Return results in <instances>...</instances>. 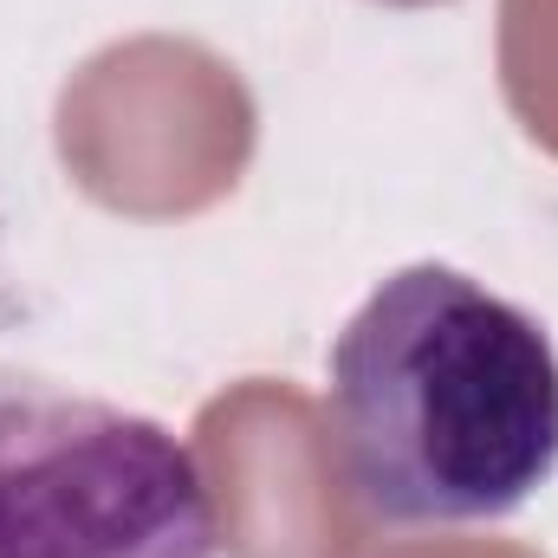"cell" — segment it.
<instances>
[{"label":"cell","instance_id":"cell-1","mask_svg":"<svg viewBox=\"0 0 558 558\" xmlns=\"http://www.w3.org/2000/svg\"><path fill=\"white\" fill-rule=\"evenodd\" d=\"M331 435L384 526L520 513L558 468V351L546 325L461 267L390 274L331 344Z\"/></svg>","mask_w":558,"mask_h":558},{"label":"cell","instance_id":"cell-2","mask_svg":"<svg viewBox=\"0 0 558 558\" xmlns=\"http://www.w3.org/2000/svg\"><path fill=\"white\" fill-rule=\"evenodd\" d=\"M0 558H215L208 474L124 403L0 377Z\"/></svg>","mask_w":558,"mask_h":558}]
</instances>
